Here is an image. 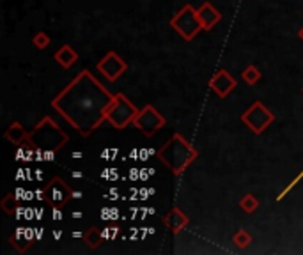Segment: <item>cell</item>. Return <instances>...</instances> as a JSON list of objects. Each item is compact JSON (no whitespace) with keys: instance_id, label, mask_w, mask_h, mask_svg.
<instances>
[{"instance_id":"cell-1","label":"cell","mask_w":303,"mask_h":255,"mask_svg":"<svg viewBox=\"0 0 303 255\" xmlns=\"http://www.w3.org/2000/svg\"><path fill=\"white\" fill-rule=\"evenodd\" d=\"M114 97L116 94L83 69L52 99V108L82 137H90L107 121V108Z\"/></svg>"},{"instance_id":"cell-2","label":"cell","mask_w":303,"mask_h":255,"mask_svg":"<svg viewBox=\"0 0 303 255\" xmlns=\"http://www.w3.org/2000/svg\"><path fill=\"white\" fill-rule=\"evenodd\" d=\"M69 137L64 133L61 126L57 122H54V119L44 115L39 122L36 124L32 131H29V138H27V144L32 147L34 156L36 160H52L57 156V152L68 144Z\"/></svg>"},{"instance_id":"cell-3","label":"cell","mask_w":303,"mask_h":255,"mask_svg":"<svg viewBox=\"0 0 303 255\" xmlns=\"http://www.w3.org/2000/svg\"><path fill=\"white\" fill-rule=\"evenodd\" d=\"M156 156L174 176H181L198 158V151L181 133H174L158 149Z\"/></svg>"},{"instance_id":"cell-4","label":"cell","mask_w":303,"mask_h":255,"mask_svg":"<svg viewBox=\"0 0 303 255\" xmlns=\"http://www.w3.org/2000/svg\"><path fill=\"white\" fill-rule=\"evenodd\" d=\"M138 108L130 101L123 92H117L110 107L107 108L105 119L110 126H114V130H124L128 124H133L135 117L138 114Z\"/></svg>"},{"instance_id":"cell-5","label":"cell","mask_w":303,"mask_h":255,"mask_svg":"<svg viewBox=\"0 0 303 255\" xmlns=\"http://www.w3.org/2000/svg\"><path fill=\"white\" fill-rule=\"evenodd\" d=\"M170 27L183 37L184 41H191L202 29V23L198 20V15L190 4L181 8L176 15L170 18Z\"/></svg>"},{"instance_id":"cell-6","label":"cell","mask_w":303,"mask_h":255,"mask_svg":"<svg viewBox=\"0 0 303 255\" xmlns=\"http://www.w3.org/2000/svg\"><path fill=\"white\" fill-rule=\"evenodd\" d=\"M43 200L54 211H61L66 204L73 198V190L61 176H54L43 188Z\"/></svg>"},{"instance_id":"cell-7","label":"cell","mask_w":303,"mask_h":255,"mask_svg":"<svg viewBox=\"0 0 303 255\" xmlns=\"http://www.w3.org/2000/svg\"><path fill=\"white\" fill-rule=\"evenodd\" d=\"M273 121H275V114L271 110H268L261 101L252 103L241 115V122L256 135L264 133V130H266Z\"/></svg>"},{"instance_id":"cell-8","label":"cell","mask_w":303,"mask_h":255,"mask_svg":"<svg viewBox=\"0 0 303 255\" xmlns=\"http://www.w3.org/2000/svg\"><path fill=\"white\" fill-rule=\"evenodd\" d=\"M165 124H167L165 115H162V112L156 110L153 105H145L133 121V126L138 131H142V135H145V137H153Z\"/></svg>"},{"instance_id":"cell-9","label":"cell","mask_w":303,"mask_h":255,"mask_svg":"<svg viewBox=\"0 0 303 255\" xmlns=\"http://www.w3.org/2000/svg\"><path fill=\"white\" fill-rule=\"evenodd\" d=\"M96 69L105 76L109 82H116L121 76L126 73L128 64L119 54L116 52H109L103 59H99V62L96 64Z\"/></svg>"},{"instance_id":"cell-10","label":"cell","mask_w":303,"mask_h":255,"mask_svg":"<svg viewBox=\"0 0 303 255\" xmlns=\"http://www.w3.org/2000/svg\"><path fill=\"white\" fill-rule=\"evenodd\" d=\"M208 85H210V89L213 90L218 97H227L229 94L236 89L238 82H236V78L229 71L220 69V71L215 73V75L211 76L210 82H208Z\"/></svg>"},{"instance_id":"cell-11","label":"cell","mask_w":303,"mask_h":255,"mask_svg":"<svg viewBox=\"0 0 303 255\" xmlns=\"http://www.w3.org/2000/svg\"><path fill=\"white\" fill-rule=\"evenodd\" d=\"M197 15L204 30H213V27H217L222 22V13L213 4H210V2H204L197 9Z\"/></svg>"},{"instance_id":"cell-12","label":"cell","mask_w":303,"mask_h":255,"mask_svg":"<svg viewBox=\"0 0 303 255\" xmlns=\"http://www.w3.org/2000/svg\"><path fill=\"white\" fill-rule=\"evenodd\" d=\"M163 225L170 230L172 234H179L183 229H186L188 223H190V218L188 215H184L179 208H172L167 215H163Z\"/></svg>"},{"instance_id":"cell-13","label":"cell","mask_w":303,"mask_h":255,"mask_svg":"<svg viewBox=\"0 0 303 255\" xmlns=\"http://www.w3.org/2000/svg\"><path fill=\"white\" fill-rule=\"evenodd\" d=\"M9 241H11V244L20 251V253H23V251H27L34 244L32 230L25 229V227H20V229L16 230L15 234H11Z\"/></svg>"},{"instance_id":"cell-14","label":"cell","mask_w":303,"mask_h":255,"mask_svg":"<svg viewBox=\"0 0 303 255\" xmlns=\"http://www.w3.org/2000/svg\"><path fill=\"white\" fill-rule=\"evenodd\" d=\"M54 59L64 69H69L73 64H76V62H78V54H76V50H73L69 44H62V46L54 54Z\"/></svg>"},{"instance_id":"cell-15","label":"cell","mask_w":303,"mask_h":255,"mask_svg":"<svg viewBox=\"0 0 303 255\" xmlns=\"http://www.w3.org/2000/svg\"><path fill=\"white\" fill-rule=\"evenodd\" d=\"M4 137L8 138L11 144L20 145V144H23L27 138H29V133H27V130L23 128L22 124H20V122H13V124L9 126L8 130H6Z\"/></svg>"},{"instance_id":"cell-16","label":"cell","mask_w":303,"mask_h":255,"mask_svg":"<svg viewBox=\"0 0 303 255\" xmlns=\"http://www.w3.org/2000/svg\"><path fill=\"white\" fill-rule=\"evenodd\" d=\"M103 239H105V236H103V232H101L97 227H90V229L85 232V236H83V241L87 243V246L92 248V250L99 248L101 243H103Z\"/></svg>"},{"instance_id":"cell-17","label":"cell","mask_w":303,"mask_h":255,"mask_svg":"<svg viewBox=\"0 0 303 255\" xmlns=\"http://www.w3.org/2000/svg\"><path fill=\"white\" fill-rule=\"evenodd\" d=\"M20 206H22V204H20V200L13 193H8L4 197V200L0 202V208H2V211H4L6 215H9V216L16 215V211L20 209Z\"/></svg>"},{"instance_id":"cell-18","label":"cell","mask_w":303,"mask_h":255,"mask_svg":"<svg viewBox=\"0 0 303 255\" xmlns=\"http://www.w3.org/2000/svg\"><path fill=\"white\" fill-rule=\"evenodd\" d=\"M232 243L238 248H241V250H245V248H248L250 243H252V234L245 229H239L238 232H234V236H232Z\"/></svg>"},{"instance_id":"cell-19","label":"cell","mask_w":303,"mask_h":255,"mask_svg":"<svg viewBox=\"0 0 303 255\" xmlns=\"http://www.w3.org/2000/svg\"><path fill=\"white\" fill-rule=\"evenodd\" d=\"M261 76H263V73L259 71V68H256V66H252V64L246 66L241 73V78L245 80L248 85H256V83L261 80Z\"/></svg>"},{"instance_id":"cell-20","label":"cell","mask_w":303,"mask_h":255,"mask_svg":"<svg viewBox=\"0 0 303 255\" xmlns=\"http://www.w3.org/2000/svg\"><path fill=\"white\" fill-rule=\"evenodd\" d=\"M239 208L250 215V213H254L257 208H259V198H257L256 195H252V193H246L245 197L239 200Z\"/></svg>"},{"instance_id":"cell-21","label":"cell","mask_w":303,"mask_h":255,"mask_svg":"<svg viewBox=\"0 0 303 255\" xmlns=\"http://www.w3.org/2000/svg\"><path fill=\"white\" fill-rule=\"evenodd\" d=\"M50 43H52L50 36H48L46 32H43V30H41V32H36V34H34L32 44L37 48V50H44V48L50 46Z\"/></svg>"},{"instance_id":"cell-22","label":"cell","mask_w":303,"mask_h":255,"mask_svg":"<svg viewBox=\"0 0 303 255\" xmlns=\"http://www.w3.org/2000/svg\"><path fill=\"white\" fill-rule=\"evenodd\" d=\"M298 37H299V39L303 41V27H301V29H299V32H298Z\"/></svg>"}]
</instances>
